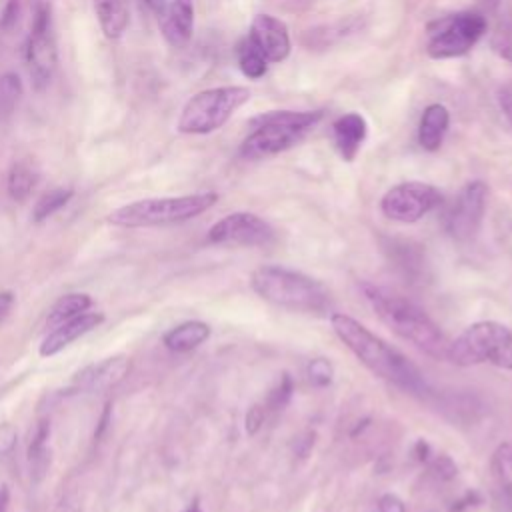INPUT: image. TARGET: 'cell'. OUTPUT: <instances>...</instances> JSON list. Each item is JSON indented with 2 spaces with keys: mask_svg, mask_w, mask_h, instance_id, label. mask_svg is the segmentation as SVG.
I'll return each mask as SVG.
<instances>
[{
  "mask_svg": "<svg viewBox=\"0 0 512 512\" xmlns=\"http://www.w3.org/2000/svg\"><path fill=\"white\" fill-rule=\"evenodd\" d=\"M332 330L338 340L378 378L402 388L408 394L424 396L428 382L420 368L398 348L370 332L364 324L348 314H332Z\"/></svg>",
  "mask_w": 512,
  "mask_h": 512,
  "instance_id": "6da1fadb",
  "label": "cell"
},
{
  "mask_svg": "<svg viewBox=\"0 0 512 512\" xmlns=\"http://www.w3.org/2000/svg\"><path fill=\"white\" fill-rule=\"evenodd\" d=\"M376 316L402 340L414 344L434 360H448V338L438 324L410 298L396 290L364 282L360 286Z\"/></svg>",
  "mask_w": 512,
  "mask_h": 512,
  "instance_id": "7a4b0ae2",
  "label": "cell"
},
{
  "mask_svg": "<svg viewBox=\"0 0 512 512\" xmlns=\"http://www.w3.org/2000/svg\"><path fill=\"white\" fill-rule=\"evenodd\" d=\"M250 286L262 300L292 312H324L330 304L324 284L304 272L276 264L256 268Z\"/></svg>",
  "mask_w": 512,
  "mask_h": 512,
  "instance_id": "3957f363",
  "label": "cell"
},
{
  "mask_svg": "<svg viewBox=\"0 0 512 512\" xmlns=\"http://www.w3.org/2000/svg\"><path fill=\"white\" fill-rule=\"evenodd\" d=\"M322 110H274L252 120V134L240 144V156L262 160L296 146L304 134L322 120Z\"/></svg>",
  "mask_w": 512,
  "mask_h": 512,
  "instance_id": "277c9868",
  "label": "cell"
},
{
  "mask_svg": "<svg viewBox=\"0 0 512 512\" xmlns=\"http://www.w3.org/2000/svg\"><path fill=\"white\" fill-rule=\"evenodd\" d=\"M218 202L216 192H196L170 198H144L108 214V222L126 228L166 226L200 216Z\"/></svg>",
  "mask_w": 512,
  "mask_h": 512,
  "instance_id": "5b68a950",
  "label": "cell"
},
{
  "mask_svg": "<svg viewBox=\"0 0 512 512\" xmlns=\"http://www.w3.org/2000/svg\"><path fill=\"white\" fill-rule=\"evenodd\" d=\"M448 360L458 366L492 364L512 370V330L494 320L474 322L450 342Z\"/></svg>",
  "mask_w": 512,
  "mask_h": 512,
  "instance_id": "8992f818",
  "label": "cell"
},
{
  "mask_svg": "<svg viewBox=\"0 0 512 512\" xmlns=\"http://www.w3.org/2000/svg\"><path fill=\"white\" fill-rule=\"evenodd\" d=\"M246 86H218L194 94L182 108L176 128L182 134H210L222 128L232 114L250 100Z\"/></svg>",
  "mask_w": 512,
  "mask_h": 512,
  "instance_id": "52a82bcc",
  "label": "cell"
},
{
  "mask_svg": "<svg viewBox=\"0 0 512 512\" xmlns=\"http://www.w3.org/2000/svg\"><path fill=\"white\" fill-rule=\"evenodd\" d=\"M486 32V20L478 12H456L428 24L426 52L434 60L464 56Z\"/></svg>",
  "mask_w": 512,
  "mask_h": 512,
  "instance_id": "ba28073f",
  "label": "cell"
},
{
  "mask_svg": "<svg viewBox=\"0 0 512 512\" xmlns=\"http://www.w3.org/2000/svg\"><path fill=\"white\" fill-rule=\"evenodd\" d=\"M442 204V192L426 182H400L392 186L380 200L386 218L412 224Z\"/></svg>",
  "mask_w": 512,
  "mask_h": 512,
  "instance_id": "9c48e42d",
  "label": "cell"
},
{
  "mask_svg": "<svg viewBox=\"0 0 512 512\" xmlns=\"http://www.w3.org/2000/svg\"><path fill=\"white\" fill-rule=\"evenodd\" d=\"M56 62H58V52H56V40L52 34L50 8L46 4H40L34 12V22L26 42L28 74L36 90H42L48 86L56 70Z\"/></svg>",
  "mask_w": 512,
  "mask_h": 512,
  "instance_id": "30bf717a",
  "label": "cell"
},
{
  "mask_svg": "<svg viewBox=\"0 0 512 512\" xmlns=\"http://www.w3.org/2000/svg\"><path fill=\"white\" fill-rule=\"evenodd\" d=\"M488 200V186L482 180H472L462 186L444 216L446 232L458 240L466 242L476 236L484 220Z\"/></svg>",
  "mask_w": 512,
  "mask_h": 512,
  "instance_id": "8fae6325",
  "label": "cell"
},
{
  "mask_svg": "<svg viewBox=\"0 0 512 512\" xmlns=\"http://www.w3.org/2000/svg\"><path fill=\"white\" fill-rule=\"evenodd\" d=\"M274 228L252 212H232L208 230V242L234 246H266L274 242Z\"/></svg>",
  "mask_w": 512,
  "mask_h": 512,
  "instance_id": "7c38bea8",
  "label": "cell"
},
{
  "mask_svg": "<svg viewBox=\"0 0 512 512\" xmlns=\"http://www.w3.org/2000/svg\"><path fill=\"white\" fill-rule=\"evenodd\" d=\"M130 372V358L124 354H116L100 360L98 364H90L76 372L72 378L70 390L74 392H104L120 384Z\"/></svg>",
  "mask_w": 512,
  "mask_h": 512,
  "instance_id": "4fadbf2b",
  "label": "cell"
},
{
  "mask_svg": "<svg viewBox=\"0 0 512 512\" xmlns=\"http://www.w3.org/2000/svg\"><path fill=\"white\" fill-rule=\"evenodd\" d=\"M248 38L268 62H282L290 54V34L282 20L270 14L254 16Z\"/></svg>",
  "mask_w": 512,
  "mask_h": 512,
  "instance_id": "5bb4252c",
  "label": "cell"
},
{
  "mask_svg": "<svg viewBox=\"0 0 512 512\" xmlns=\"http://www.w3.org/2000/svg\"><path fill=\"white\" fill-rule=\"evenodd\" d=\"M160 32L172 48L188 46L194 32V2L170 0L158 14Z\"/></svg>",
  "mask_w": 512,
  "mask_h": 512,
  "instance_id": "9a60e30c",
  "label": "cell"
},
{
  "mask_svg": "<svg viewBox=\"0 0 512 512\" xmlns=\"http://www.w3.org/2000/svg\"><path fill=\"white\" fill-rule=\"evenodd\" d=\"M104 320V316L100 312H82L62 324H58L56 328H52V332L42 340L40 344V356H54L60 350H64L66 346H70L74 340H78L80 336L88 334L92 328H96L100 322Z\"/></svg>",
  "mask_w": 512,
  "mask_h": 512,
  "instance_id": "2e32d148",
  "label": "cell"
},
{
  "mask_svg": "<svg viewBox=\"0 0 512 512\" xmlns=\"http://www.w3.org/2000/svg\"><path fill=\"white\" fill-rule=\"evenodd\" d=\"M366 132H368L366 120L358 112H348L332 124L334 146L346 162H352L356 158V154L366 138Z\"/></svg>",
  "mask_w": 512,
  "mask_h": 512,
  "instance_id": "e0dca14e",
  "label": "cell"
},
{
  "mask_svg": "<svg viewBox=\"0 0 512 512\" xmlns=\"http://www.w3.org/2000/svg\"><path fill=\"white\" fill-rule=\"evenodd\" d=\"M448 124L450 112L444 104L426 106L418 124V144L428 152H436L442 146Z\"/></svg>",
  "mask_w": 512,
  "mask_h": 512,
  "instance_id": "ac0fdd59",
  "label": "cell"
},
{
  "mask_svg": "<svg viewBox=\"0 0 512 512\" xmlns=\"http://www.w3.org/2000/svg\"><path fill=\"white\" fill-rule=\"evenodd\" d=\"M210 336V326L202 320H188L164 334V346L172 352H190L204 344Z\"/></svg>",
  "mask_w": 512,
  "mask_h": 512,
  "instance_id": "d6986e66",
  "label": "cell"
},
{
  "mask_svg": "<svg viewBox=\"0 0 512 512\" xmlns=\"http://www.w3.org/2000/svg\"><path fill=\"white\" fill-rule=\"evenodd\" d=\"M48 440H50V422L46 418H42L34 428V434L28 442V452H26L32 482H40L50 468Z\"/></svg>",
  "mask_w": 512,
  "mask_h": 512,
  "instance_id": "ffe728a7",
  "label": "cell"
},
{
  "mask_svg": "<svg viewBox=\"0 0 512 512\" xmlns=\"http://www.w3.org/2000/svg\"><path fill=\"white\" fill-rule=\"evenodd\" d=\"M94 12L106 38H120L130 22L128 6L124 0H94Z\"/></svg>",
  "mask_w": 512,
  "mask_h": 512,
  "instance_id": "44dd1931",
  "label": "cell"
},
{
  "mask_svg": "<svg viewBox=\"0 0 512 512\" xmlns=\"http://www.w3.org/2000/svg\"><path fill=\"white\" fill-rule=\"evenodd\" d=\"M492 472L502 492V498L508 510L512 512V444L510 442H502L496 446L492 454Z\"/></svg>",
  "mask_w": 512,
  "mask_h": 512,
  "instance_id": "7402d4cb",
  "label": "cell"
},
{
  "mask_svg": "<svg viewBox=\"0 0 512 512\" xmlns=\"http://www.w3.org/2000/svg\"><path fill=\"white\" fill-rule=\"evenodd\" d=\"M90 306H92V298L88 294H82V292L66 294L60 300H56V304L50 308L46 324L50 328H56L58 324H62V322H66V320L86 312Z\"/></svg>",
  "mask_w": 512,
  "mask_h": 512,
  "instance_id": "603a6c76",
  "label": "cell"
},
{
  "mask_svg": "<svg viewBox=\"0 0 512 512\" xmlns=\"http://www.w3.org/2000/svg\"><path fill=\"white\" fill-rule=\"evenodd\" d=\"M238 66L242 74L250 80H258L268 70V60L262 56V52L252 44V40L246 36L238 44Z\"/></svg>",
  "mask_w": 512,
  "mask_h": 512,
  "instance_id": "cb8c5ba5",
  "label": "cell"
},
{
  "mask_svg": "<svg viewBox=\"0 0 512 512\" xmlns=\"http://www.w3.org/2000/svg\"><path fill=\"white\" fill-rule=\"evenodd\" d=\"M36 184V174L26 162H16L8 172V194L16 202H24Z\"/></svg>",
  "mask_w": 512,
  "mask_h": 512,
  "instance_id": "d4e9b609",
  "label": "cell"
},
{
  "mask_svg": "<svg viewBox=\"0 0 512 512\" xmlns=\"http://www.w3.org/2000/svg\"><path fill=\"white\" fill-rule=\"evenodd\" d=\"M72 188H54L46 194H42L38 198V202L34 204V210H32V220L34 222H42L46 220L48 216H52L54 212H58L60 208H64L70 198H72Z\"/></svg>",
  "mask_w": 512,
  "mask_h": 512,
  "instance_id": "484cf974",
  "label": "cell"
},
{
  "mask_svg": "<svg viewBox=\"0 0 512 512\" xmlns=\"http://www.w3.org/2000/svg\"><path fill=\"white\" fill-rule=\"evenodd\" d=\"M22 96V82L18 74L6 72L0 76V120L10 116Z\"/></svg>",
  "mask_w": 512,
  "mask_h": 512,
  "instance_id": "4316f807",
  "label": "cell"
},
{
  "mask_svg": "<svg viewBox=\"0 0 512 512\" xmlns=\"http://www.w3.org/2000/svg\"><path fill=\"white\" fill-rule=\"evenodd\" d=\"M292 392H294V382L290 378V374H282V378L278 380V384L268 392L266 400H264V410L266 412H276V410H282L290 398H292Z\"/></svg>",
  "mask_w": 512,
  "mask_h": 512,
  "instance_id": "83f0119b",
  "label": "cell"
},
{
  "mask_svg": "<svg viewBox=\"0 0 512 512\" xmlns=\"http://www.w3.org/2000/svg\"><path fill=\"white\" fill-rule=\"evenodd\" d=\"M490 44H492L494 52H496L500 58L512 62V18H508V20H504V22L498 24V28H496L494 34H492Z\"/></svg>",
  "mask_w": 512,
  "mask_h": 512,
  "instance_id": "f1b7e54d",
  "label": "cell"
},
{
  "mask_svg": "<svg viewBox=\"0 0 512 512\" xmlns=\"http://www.w3.org/2000/svg\"><path fill=\"white\" fill-rule=\"evenodd\" d=\"M306 372H308V378L314 386H328L332 382V376H334V368L326 358L310 360Z\"/></svg>",
  "mask_w": 512,
  "mask_h": 512,
  "instance_id": "f546056e",
  "label": "cell"
},
{
  "mask_svg": "<svg viewBox=\"0 0 512 512\" xmlns=\"http://www.w3.org/2000/svg\"><path fill=\"white\" fill-rule=\"evenodd\" d=\"M430 470L436 478L440 480H452L456 474H458V466L454 464V460L446 454H440L436 456L432 462H430Z\"/></svg>",
  "mask_w": 512,
  "mask_h": 512,
  "instance_id": "4dcf8cb0",
  "label": "cell"
},
{
  "mask_svg": "<svg viewBox=\"0 0 512 512\" xmlns=\"http://www.w3.org/2000/svg\"><path fill=\"white\" fill-rule=\"evenodd\" d=\"M18 442V432L16 426L10 422L0 424V456H8Z\"/></svg>",
  "mask_w": 512,
  "mask_h": 512,
  "instance_id": "1f68e13d",
  "label": "cell"
},
{
  "mask_svg": "<svg viewBox=\"0 0 512 512\" xmlns=\"http://www.w3.org/2000/svg\"><path fill=\"white\" fill-rule=\"evenodd\" d=\"M266 414H268V412L264 410L262 404H254V406L248 410V414H246V432H248V434H256V432L260 430V426L264 424Z\"/></svg>",
  "mask_w": 512,
  "mask_h": 512,
  "instance_id": "d6a6232c",
  "label": "cell"
},
{
  "mask_svg": "<svg viewBox=\"0 0 512 512\" xmlns=\"http://www.w3.org/2000/svg\"><path fill=\"white\" fill-rule=\"evenodd\" d=\"M378 512H406V504L400 496L386 492L378 498Z\"/></svg>",
  "mask_w": 512,
  "mask_h": 512,
  "instance_id": "836d02e7",
  "label": "cell"
},
{
  "mask_svg": "<svg viewBox=\"0 0 512 512\" xmlns=\"http://www.w3.org/2000/svg\"><path fill=\"white\" fill-rule=\"evenodd\" d=\"M498 106L502 110V114L506 116V120L512 124V82H506L498 88Z\"/></svg>",
  "mask_w": 512,
  "mask_h": 512,
  "instance_id": "e575fe53",
  "label": "cell"
},
{
  "mask_svg": "<svg viewBox=\"0 0 512 512\" xmlns=\"http://www.w3.org/2000/svg\"><path fill=\"white\" fill-rule=\"evenodd\" d=\"M18 14H20V2L18 0H8L4 10H2V16H0V28H4V30L12 28L18 20Z\"/></svg>",
  "mask_w": 512,
  "mask_h": 512,
  "instance_id": "d590c367",
  "label": "cell"
},
{
  "mask_svg": "<svg viewBox=\"0 0 512 512\" xmlns=\"http://www.w3.org/2000/svg\"><path fill=\"white\" fill-rule=\"evenodd\" d=\"M110 420H112V404L106 402V404H104V410H102V414H100L98 426H96V430H94V440H100V438L104 436V432L108 430Z\"/></svg>",
  "mask_w": 512,
  "mask_h": 512,
  "instance_id": "8d00e7d4",
  "label": "cell"
},
{
  "mask_svg": "<svg viewBox=\"0 0 512 512\" xmlns=\"http://www.w3.org/2000/svg\"><path fill=\"white\" fill-rule=\"evenodd\" d=\"M14 306V294L12 292H0V322L8 316V312Z\"/></svg>",
  "mask_w": 512,
  "mask_h": 512,
  "instance_id": "74e56055",
  "label": "cell"
},
{
  "mask_svg": "<svg viewBox=\"0 0 512 512\" xmlns=\"http://www.w3.org/2000/svg\"><path fill=\"white\" fill-rule=\"evenodd\" d=\"M414 454H416V458H418L420 462H424V460H428L430 446H428L424 440H418V442H416V446H414Z\"/></svg>",
  "mask_w": 512,
  "mask_h": 512,
  "instance_id": "f35d334b",
  "label": "cell"
},
{
  "mask_svg": "<svg viewBox=\"0 0 512 512\" xmlns=\"http://www.w3.org/2000/svg\"><path fill=\"white\" fill-rule=\"evenodd\" d=\"M8 504H10V490L6 484H2L0 486V512H6Z\"/></svg>",
  "mask_w": 512,
  "mask_h": 512,
  "instance_id": "ab89813d",
  "label": "cell"
},
{
  "mask_svg": "<svg viewBox=\"0 0 512 512\" xmlns=\"http://www.w3.org/2000/svg\"><path fill=\"white\" fill-rule=\"evenodd\" d=\"M146 2V6L152 10V12H156V14H160L162 10H164V6L168 4V0H144Z\"/></svg>",
  "mask_w": 512,
  "mask_h": 512,
  "instance_id": "60d3db41",
  "label": "cell"
},
{
  "mask_svg": "<svg viewBox=\"0 0 512 512\" xmlns=\"http://www.w3.org/2000/svg\"><path fill=\"white\" fill-rule=\"evenodd\" d=\"M54 512H78V510H76V506H74L72 502L64 500V502H60V504L56 506V510H54Z\"/></svg>",
  "mask_w": 512,
  "mask_h": 512,
  "instance_id": "b9f144b4",
  "label": "cell"
},
{
  "mask_svg": "<svg viewBox=\"0 0 512 512\" xmlns=\"http://www.w3.org/2000/svg\"><path fill=\"white\" fill-rule=\"evenodd\" d=\"M186 512H200V508H198V502H194V504H190L188 506V510Z\"/></svg>",
  "mask_w": 512,
  "mask_h": 512,
  "instance_id": "7bdbcfd3",
  "label": "cell"
}]
</instances>
